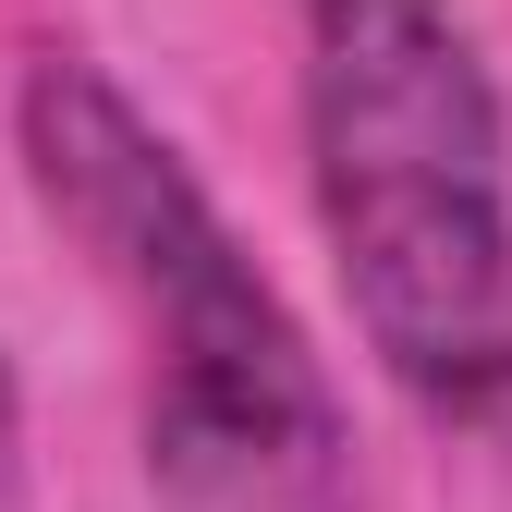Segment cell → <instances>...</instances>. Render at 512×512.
I'll list each match as a JSON object with an SVG mask.
<instances>
[{"label": "cell", "instance_id": "obj_2", "mask_svg": "<svg viewBox=\"0 0 512 512\" xmlns=\"http://www.w3.org/2000/svg\"><path fill=\"white\" fill-rule=\"evenodd\" d=\"M13 147L49 232L110 281L147 342V464L196 512H305L342 476V403L317 342L244 256L220 196L86 49H37L13 86Z\"/></svg>", "mask_w": 512, "mask_h": 512}, {"label": "cell", "instance_id": "obj_1", "mask_svg": "<svg viewBox=\"0 0 512 512\" xmlns=\"http://www.w3.org/2000/svg\"><path fill=\"white\" fill-rule=\"evenodd\" d=\"M305 183L378 378L512 439V110L452 0H305Z\"/></svg>", "mask_w": 512, "mask_h": 512}, {"label": "cell", "instance_id": "obj_3", "mask_svg": "<svg viewBox=\"0 0 512 512\" xmlns=\"http://www.w3.org/2000/svg\"><path fill=\"white\" fill-rule=\"evenodd\" d=\"M0 488H13V378H0Z\"/></svg>", "mask_w": 512, "mask_h": 512}]
</instances>
